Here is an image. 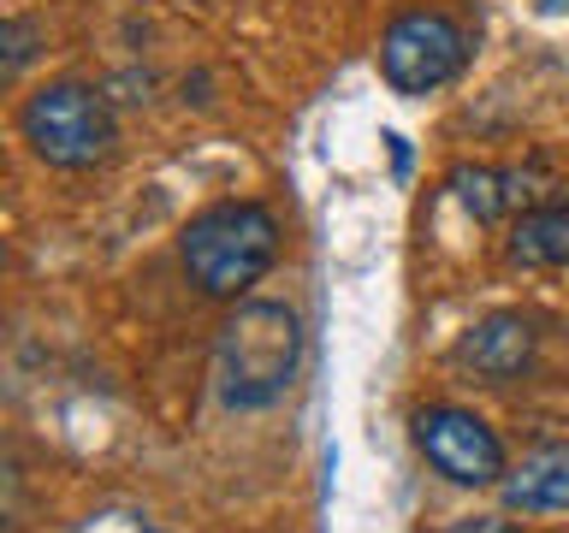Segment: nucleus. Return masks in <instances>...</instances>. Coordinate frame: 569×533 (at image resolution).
Returning a JSON list of instances; mask_svg holds the SVG:
<instances>
[{"label":"nucleus","instance_id":"1","mask_svg":"<svg viewBox=\"0 0 569 533\" xmlns=\"http://www.w3.org/2000/svg\"><path fill=\"white\" fill-rule=\"evenodd\" d=\"M302 373V320L291 302L249 296L213 332V398L231 415H261L284 403Z\"/></svg>","mask_w":569,"mask_h":533},{"label":"nucleus","instance_id":"2","mask_svg":"<svg viewBox=\"0 0 569 533\" xmlns=\"http://www.w3.org/2000/svg\"><path fill=\"white\" fill-rule=\"evenodd\" d=\"M178 261L202 296L238 302L279 261V220L261 202H213L178 231Z\"/></svg>","mask_w":569,"mask_h":533},{"label":"nucleus","instance_id":"3","mask_svg":"<svg viewBox=\"0 0 569 533\" xmlns=\"http://www.w3.org/2000/svg\"><path fill=\"white\" fill-rule=\"evenodd\" d=\"M18 137L30 142V154L42 167L89 172L119 149V119H113L101 89L60 78V83H42L24 95V107H18Z\"/></svg>","mask_w":569,"mask_h":533},{"label":"nucleus","instance_id":"4","mask_svg":"<svg viewBox=\"0 0 569 533\" xmlns=\"http://www.w3.org/2000/svg\"><path fill=\"white\" fill-rule=\"evenodd\" d=\"M409 444L421 451V462L433 469L439 480H451V486H498V480L510 474V456H505V439L492 433L487 421L475 415V409L462 403H427L409 415Z\"/></svg>","mask_w":569,"mask_h":533},{"label":"nucleus","instance_id":"5","mask_svg":"<svg viewBox=\"0 0 569 533\" xmlns=\"http://www.w3.org/2000/svg\"><path fill=\"white\" fill-rule=\"evenodd\" d=\"M462 60H469V36L451 12L433 7L398 12L380 36V71L398 95H433L462 71Z\"/></svg>","mask_w":569,"mask_h":533},{"label":"nucleus","instance_id":"6","mask_svg":"<svg viewBox=\"0 0 569 533\" xmlns=\"http://www.w3.org/2000/svg\"><path fill=\"white\" fill-rule=\"evenodd\" d=\"M533 350H540V326L516 309H498L487 320H475L469 332L457 338V362L487 385H510L533 368Z\"/></svg>","mask_w":569,"mask_h":533},{"label":"nucleus","instance_id":"7","mask_svg":"<svg viewBox=\"0 0 569 533\" xmlns=\"http://www.w3.org/2000/svg\"><path fill=\"white\" fill-rule=\"evenodd\" d=\"M498 497H505V510L522 515H569V444H546V451L522 456L498 480Z\"/></svg>","mask_w":569,"mask_h":533},{"label":"nucleus","instance_id":"8","mask_svg":"<svg viewBox=\"0 0 569 533\" xmlns=\"http://www.w3.org/2000/svg\"><path fill=\"white\" fill-rule=\"evenodd\" d=\"M533 184V172L522 167H457L451 172V190H457V202L475 213V220H505V213L516 208H528L540 190H528Z\"/></svg>","mask_w":569,"mask_h":533},{"label":"nucleus","instance_id":"9","mask_svg":"<svg viewBox=\"0 0 569 533\" xmlns=\"http://www.w3.org/2000/svg\"><path fill=\"white\" fill-rule=\"evenodd\" d=\"M505 249L516 266H569V202L522 208Z\"/></svg>","mask_w":569,"mask_h":533},{"label":"nucleus","instance_id":"10","mask_svg":"<svg viewBox=\"0 0 569 533\" xmlns=\"http://www.w3.org/2000/svg\"><path fill=\"white\" fill-rule=\"evenodd\" d=\"M30 36H36V24L30 18H7V24H0V48H7V78H18V71H24V60H30Z\"/></svg>","mask_w":569,"mask_h":533},{"label":"nucleus","instance_id":"11","mask_svg":"<svg viewBox=\"0 0 569 533\" xmlns=\"http://www.w3.org/2000/svg\"><path fill=\"white\" fill-rule=\"evenodd\" d=\"M445 533H516L505 515H462V522H451Z\"/></svg>","mask_w":569,"mask_h":533},{"label":"nucleus","instance_id":"12","mask_svg":"<svg viewBox=\"0 0 569 533\" xmlns=\"http://www.w3.org/2000/svg\"><path fill=\"white\" fill-rule=\"evenodd\" d=\"M540 7H546V12H563V7H569V0H540Z\"/></svg>","mask_w":569,"mask_h":533},{"label":"nucleus","instance_id":"13","mask_svg":"<svg viewBox=\"0 0 569 533\" xmlns=\"http://www.w3.org/2000/svg\"><path fill=\"white\" fill-rule=\"evenodd\" d=\"M142 533H160V527H142Z\"/></svg>","mask_w":569,"mask_h":533}]
</instances>
